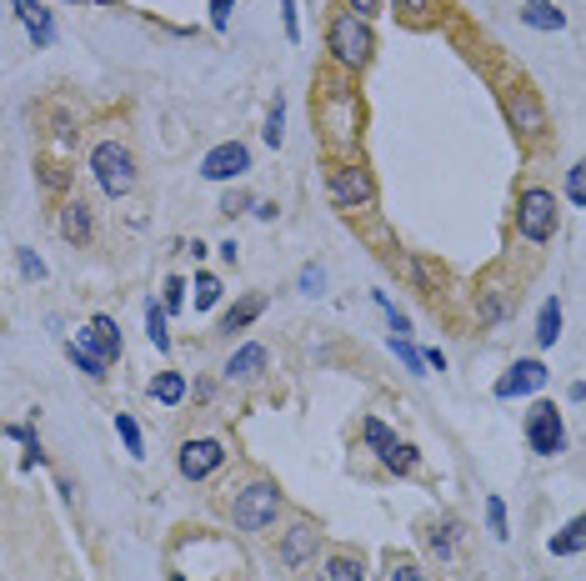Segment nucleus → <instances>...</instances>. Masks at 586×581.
Instances as JSON below:
<instances>
[{"instance_id":"f257e3e1","label":"nucleus","mask_w":586,"mask_h":581,"mask_svg":"<svg viewBox=\"0 0 586 581\" xmlns=\"http://www.w3.org/2000/svg\"><path fill=\"white\" fill-rule=\"evenodd\" d=\"M281 511H286V492L271 476H251V482L231 486L226 517H231V527L246 531V537H266V531L281 521Z\"/></svg>"},{"instance_id":"f03ea898","label":"nucleus","mask_w":586,"mask_h":581,"mask_svg":"<svg viewBox=\"0 0 586 581\" xmlns=\"http://www.w3.org/2000/svg\"><path fill=\"white\" fill-rule=\"evenodd\" d=\"M326 55H331V65H337V71L361 76V71L376 61V31H371L366 15H356V11H347V6H341V11L326 21Z\"/></svg>"},{"instance_id":"7ed1b4c3","label":"nucleus","mask_w":586,"mask_h":581,"mask_svg":"<svg viewBox=\"0 0 586 581\" xmlns=\"http://www.w3.org/2000/svg\"><path fill=\"white\" fill-rule=\"evenodd\" d=\"M516 236L526 246H552L556 231H562V211H556V191L546 186H521L516 191Z\"/></svg>"},{"instance_id":"20e7f679","label":"nucleus","mask_w":586,"mask_h":581,"mask_svg":"<svg viewBox=\"0 0 586 581\" xmlns=\"http://www.w3.org/2000/svg\"><path fill=\"white\" fill-rule=\"evenodd\" d=\"M326 201L347 215L371 211V205H376V176H371L361 161H351V156L347 161H331L326 166Z\"/></svg>"},{"instance_id":"39448f33","label":"nucleus","mask_w":586,"mask_h":581,"mask_svg":"<svg viewBox=\"0 0 586 581\" xmlns=\"http://www.w3.org/2000/svg\"><path fill=\"white\" fill-rule=\"evenodd\" d=\"M90 176H96V186L110 196V201H126L130 191H136V156H130L126 140H96L90 146Z\"/></svg>"},{"instance_id":"423d86ee","label":"nucleus","mask_w":586,"mask_h":581,"mask_svg":"<svg viewBox=\"0 0 586 581\" xmlns=\"http://www.w3.org/2000/svg\"><path fill=\"white\" fill-rule=\"evenodd\" d=\"M361 442H366V452L376 456V462L386 466L391 476H412L416 466H422V452H416L412 442H402V436H396V431H391L381 416L361 421Z\"/></svg>"},{"instance_id":"0eeeda50","label":"nucleus","mask_w":586,"mask_h":581,"mask_svg":"<svg viewBox=\"0 0 586 581\" xmlns=\"http://www.w3.org/2000/svg\"><path fill=\"white\" fill-rule=\"evenodd\" d=\"M226 442L221 436H185L181 452H175V472L181 482H211V476L226 466Z\"/></svg>"},{"instance_id":"6e6552de","label":"nucleus","mask_w":586,"mask_h":581,"mask_svg":"<svg viewBox=\"0 0 586 581\" xmlns=\"http://www.w3.org/2000/svg\"><path fill=\"white\" fill-rule=\"evenodd\" d=\"M507 120H511V130H516L521 140H546V130H552L542 96H536L526 81H516V86L507 91Z\"/></svg>"},{"instance_id":"1a4fd4ad","label":"nucleus","mask_w":586,"mask_h":581,"mask_svg":"<svg viewBox=\"0 0 586 581\" xmlns=\"http://www.w3.org/2000/svg\"><path fill=\"white\" fill-rule=\"evenodd\" d=\"M526 446L536 456H562L566 452V421L556 411V401H532L526 411Z\"/></svg>"},{"instance_id":"9d476101","label":"nucleus","mask_w":586,"mask_h":581,"mask_svg":"<svg viewBox=\"0 0 586 581\" xmlns=\"http://www.w3.org/2000/svg\"><path fill=\"white\" fill-rule=\"evenodd\" d=\"M316 551H321V527L306 517H296L291 527L276 537V561H281V571H306L316 567Z\"/></svg>"},{"instance_id":"9b49d317","label":"nucleus","mask_w":586,"mask_h":581,"mask_svg":"<svg viewBox=\"0 0 586 581\" xmlns=\"http://www.w3.org/2000/svg\"><path fill=\"white\" fill-rule=\"evenodd\" d=\"M251 171V146L246 140H221V146H211L206 156H201V181H241V176Z\"/></svg>"},{"instance_id":"f8f14e48","label":"nucleus","mask_w":586,"mask_h":581,"mask_svg":"<svg viewBox=\"0 0 586 581\" xmlns=\"http://www.w3.org/2000/svg\"><path fill=\"white\" fill-rule=\"evenodd\" d=\"M542 387H546V361H536V356H521V361H511V367L497 377L491 397H497V401H516V397H536Z\"/></svg>"},{"instance_id":"ddd939ff","label":"nucleus","mask_w":586,"mask_h":581,"mask_svg":"<svg viewBox=\"0 0 586 581\" xmlns=\"http://www.w3.org/2000/svg\"><path fill=\"white\" fill-rule=\"evenodd\" d=\"M271 371V351L260 341H246V346H236V351L226 356V367H221V377L231 381V387H256L260 377Z\"/></svg>"},{"instance_id":"4468645a","label":"nucleus","mask_w":586,"mask_h":581,"mask_svg":"<svg viewBox=\"0 0 586 581\" xmlns=\"http://www.w3.org/2000/svg\"><path fill=\"white\" fill-rule=\"evenodd\" d=\"M76 341L86 346V351H96L106 367H116L120 361V351H126V341H120V326H116V316H106V311H96L86 321V331H76Z\"/></svg>"},{"instance_id":"2eb2a0df","label":"nucleus","mask_w":586,"mask_h":581,"mask_svg":"<svg viewBox=\"0 0 586 581\" xmlns=\"http://www.w3.org/2000/svg\"><path fill=\"white\" fill-rule=\"evenodd\" d=\"M422 547L431 551L441 567H451V561L461 557V521H456V517H431L422 527Z\"/></svg>"},{"instance_id":"dca6fc26","label":"nucleus","mask_w":586,"mask_h":581,"mask_svg":"<svg viewBox=\"0 0 586 581\" xmlns=\"http://www.w3.org/2000/svg\"><path fill=\"white\" fill-rule=\"evenodd\" d=\"M61 236L71 241V246H90V241H96V221H90V205L81 201V196L61 205Z\"/></svg>"},{"instance_id":"f3484780","label":"nucleus","mask_w":586,"mask_h":581,"mask_svg":"<svg viewBox=\"0 0 586 581\" xmlns=\"http://www.w3.org/2000/svg\"><path fill=\"white\" fill-rule=\"evenodd\" d=\"M15 6V15H21V25L31 31V45L35 51H45V45L55 41V21H51V11H45L41 0H11Z\"/></svg>"},{"instance_id":"a211bd4d","label":"nucleus","mask_w":586,"mask_h":581,"mask_svg":"<svg viewBox=\"0 0 586 581\" xmlns=\"http://www.w3.org/2000/svg\"><path fill=\"white\" fill-rule=\"evenodd\" d=\"M521 25H526V31H566V11L562 6H556V0H526V6H521Z\"/></svg>"},{"instance_id":"6ab92c4d","label":"nucleus","mask_w":586,"mask_h":581,"mask_svg":"<svg viewBox=\"0 0 586 581\" xmlns=\"http://www.w3.org/2000/svg\"><path fill=\"white\" fill-rule=\"evenodd\" d=\"M316 581H366V561L356 551H331V557L316 567Z\"/></svg>"},{"instance_id":"aec40b11","label":"nucleus","mask_w":586,"mask_h":581,"mask_svg":"<svg viewBox=\"0 0 586 581\" xmlns=\"http://www.w3.org/2000/svg\"><path fill=\"white\" fill-rule=\"evenodd\" d=\"M260 311H266V296H260V290L241 296V302L231 306L226 316H221V336H236V331H246V326H256V321H260Z\"/></svg>"},{"instance_id":"412c9836","label":"nucleus","mask_w":586,"mask_h":581,"mask_svg":"<svg viewBox=\"0 0 586 581\" xmlns=\"http://www.w3.org/2000/svg\"><path fill=\"white\" fill-rule=\"evenodd\" d=\"M391 15L402 25H412V31H426L441 15V0H391Z\"/></svg>"},{"instance_id":"4be33fe9","label":"nucleus","mask_w":586,"mask_h":581,"mask_svg":"<svg viewBox=\"0 0 586 581\" xmlns=\"http://www.w3.org/2000/svg\"><path fill=\"white\" fill-rule=\"evenodd\" d=\"M146 391H151L156 406H181V401L191 397V381H185L181 371H156L151 387H146Z\"/></svg>"},{"instance_id":"5701e85b","label":"nucleus","mask_w":586,"mask_h":581,"mask_svg":"<svg viewBox=\"0 0 586 581\" xmlns=\"http://www.w3.org/2000/svg\"><path fill=\"white\" fill-rule=\"evenodd\" d=\"M546 551H552V557H582L586 551V511H576V517L546 541Z\"/></svg>"},{"instance_id":"b1692460","label":"nucleus","mask_w":586,"mask_h":581,"mask_svg":"<svg viewBox=\"0 0 586 581\" xmlns=\"http://www.w3.org/2000/svg\"><path fill=\"white\" fill-rule=\"evenodd\" d=\"M146 336H151V346H156L161 356H171V346H175V341H171V311H166L156 296L146 302Z\"/></svg>"},{"instance_id":"393cba45","label":"nucleus","mask_w":586,"mask_h":581,"mask_svg":"<svg viewBox=\"0 0 586 581\" xmlns=\"http://www.w3.org/2000/svg\"><path fill=\"white\" fill-rule=\"evenodd\" d=\"M556 341H562V302H556V296H546L542 311H536V346H542V351H552Z\"/></svg>"},{"instance_id":"a878e982","label":"nucleus","mask_w":586,"mask_h":581,"mask_svg":"<svg viewBox=\"0 0 586 581\" xmlns=\"http://www.w3.org/2000/svg\"><path fill=\"white\" fill-rule=\"evenodd\" d=\"M6 442H15V446H25V472H35V466H45V446H41V436H35V426H21V421H11L6 426Z\"/></svg>"},{"instance_id":"bb28decb","label":"nucleus","mask_w":586,"mask_h":581,"mask_svg":"<svg viewBox=\"0 0 586 581\" xmlns=\"http://www.w3.org/2000/svg\"><path fill=\"white\" fill-rule=\"evenodd\" d=\"M195 311H211V306H221V296H226V286H221V276H211V271H195Z\"/></svg>"},{"instance_id":"cd10ccee","label":"nucleus","mask_w":586,"mask_h":581,"mask_svg":"<svg viewBox=\"0 0 586 581\" xmlns=\"http://www.w3.org/2000/svg\"><path fill=\"white\" fill-rule=\"evenodd\" d=\"M386 581H431V571H426L416 557H406V551H402V557L391 551V557H386Z\"/></svg>"},{"instance_id":"c85d7f7f","label":"nucleus","mask_w":586,"mask_h":581,"mask_svg":"<svg viewBox=\"0 0 586 581\" xmlns=\"http://www.w3.org/2000/svg\"><path fill=\"white\" fill-rule=\"evenodd\" d=\"M65 356H71V361H76V371H86L90 381H106V377H110V367H106V361H100L96 351H86L81 341H65Z\"/></svg>"},{"instance_id":"c756f323","label":"nucleus","mask_w":586,"mask_h":581,"mask_svg":"<svg viewBox=\"0 0 586 581\" xmlns=\"http://www.w3.org/2000/svg\"><path fill=\"white\" fill-rule=\"evenodd\" d=\"M260 140L271 146V151H281V140H286V96L271 101V110H266V130H260Z\"/></svg>"},{"instance_id":"7c9ffc66","label":"nucleus","mask_w":586,"mask_h":581,"mask_svg":"<svg viewBox=\"0 0 586 581\" xmlns=\"http://www.w3.org/2000/svg\"><path fill=\"white\" fill-rule=\"evenodd\" d=\"M391 356H396V361H402L406 371H416V377H426V351H416L412 346V336H391Z\"/></svg>"},{"instance_id":"2f4dec72","label":"nucleus","mask_w":586,"mask_h":581,"mask_svg":"<svg viewBox=\"0 0 586 581\" xmlns=\"http://www.w3.org/2000/svg\"><path fill=\"white\" fill-rule=\"evenodd\" d=\"M116 436H120V446H126V452L141 462V456H146V436H141V426H136V416L116 411Z\"/></svg>"},{"instance_id":"473e14b6","label":"nucleus","mask_w":586,"mask_h":581,"mask_svg":"<svg viewBox=\"0 0 586 581\" xmlns=\"http://www.w3.org/2000/svg\"><path fill=\"white\" fill-rule=\"evenodd\" d=\"M185 290H191V286H185L181 276H166V281H161V306H166L171 316H181V311H185V302H191Z\"/></svg>"},{"instance_id":"72a5a7b5","label":"nucleus","mask_w":586,"mask_h":581,"mask_svg":"<svg viewBox=\"0 0 586 581\" xmlns=\"http://www.w3.org/2000/svg\"><path fill=\"white\" fill-rule=\"evenodd\" d=\"M487 531L497 541H507L511 537V521H507V501L501 496H487Z\"/></svg>"},{"instance_id":"f704fd0d","label":"nucleus","mask_w":586,"mask_h":581,"mask_svg":"<svg viewBox=\"0 0 586 581\" xmlns=\"http://www.w3.org/2000/svg\"><path fill=\"white\" fill-rule=\"evenodd\" d=\"M562 191H566V201H572V205H586V156H582V161H572Z\"/></svg>"},{"instance_id":"c9c22d12","label":"nucleus","mask_w":586,"mask_h":581,"mask_svg":"<svg viewBox=\"0 0 586 581\" xmlns=\"http://www.w3.org/2000/svg\"><path fill=\"white\" fill-rule=\"evenodd\" d=\"M477 316L487 326H497L501 316H507V302H501V290H481V306H477Z\"/></svg>"},{"instance_id":"e433bc0d","label":"nucleus","mask_w":586,"mask_h":581,"mask_svg":"<svg viewBox=\"0 0 586 581\" xmlns=\"http://www.w3.org/2000/svg\"><path fill=\"white\" fill-rule=\"evenodd\" d=\"M296 286H301V296H321L326 271L316 266V261H306V266H301V276H296Z\"/></svg>"},{"instance_id":"4c0bfd02","label":"nucleus","mask_w":586,"mask_h":581,"mask_svg":"<svg viewBox=\"0 0 586 581\" xmlns=\"http://www.w3.org/2000/svg\"><path fill=\"white\" fill-rule=\"evenodd\" d=\"M35 171H41V186H45V191H55V196H61L65 186H71V176H65V166H55V161H41V166H35Z\"/></svg>"},{"instance_id":"58836bf2","label":"nucleus","mask_w":586,"mask_h":581,"mask_svg":"<svg viewBox=\"0 0 586 581\" xmlns=\"http://www.w3.org/2000/svg\"><path fill=\"white\" fill-rule=\"evenodd\" d=\"M241 211H256L251 191H226V196H221V215H241Z\"/></svg>"},{"instance_id":"ea45409f","label":"nucleus","mask_w":586,"mask_h":581,"mask_svg":"<svg viewBox=\"0 0 586 581\" xmlns=\"http://www.w3.org/2000/svg\"><path fill=\"white\" fill-rule=\"evenodd\" d=\"M281 21H286V41H301V11H296V0H281Z\"/></svg>"},{"instance_id":"a19ab883","label":"nucleus","mask_w":586,"mask_h":581,"mask_svg":"<svg viewBox=\"0 0 586 581\" xmlns=\"http://www.w3.org/2000/svg\"><path fill=\"white\" fill-rule=\"evenodd\" d=\"M15 256H21V271H25V276H31V281H45V261L41 256H35V251H15Z\"/></svg>"},{"instance_id":"79ce46f5","label":"nucleus","mask_w":586,"mask_h":581,"mask_svg":"<svg viewBox=\"0 0 586 581\" xmlns=\"http://www.w3.org/2000/svg\"><path fill=\"white\" fill-rule=\"evenodd\" d=\"M231 11H236V0H211V25H216V31H226Z\"/></svg>"},{"instance_id":"37998d69","label":"nucleus","mask_w":586,"mask_h":581,"mask_svg":"<svg viewBox=\"0 0 586 581\" xmlns=\"http://www.w3.org/2000/svg\"><path fill=\"white\" fill-rule=\"evenodd\" d=\"M341 6H347V11H356V15H381V6H386V0H341Z\"/></svg>"},{"instance_id":"c03bdc74","label":"nucleus","mask_w":586,"mask_h":581,"mask_svg":"<svg viewBox=\"0 0 586 581\" xmlns=\"http://www.w3.org/2000/svg\"><path fill=\"white\" fill-rule=\"evenodd\" d=\"M426 367H431V371H446V351H436V346H426Z\"/></svg>"},{"instance_id":"a18cd8bd","label":"nucleus","mask_w":586,"mask_h":581,"mask_svg":"<svg viewBox=\"0 0 586 581\" xmlns=\"http://www.w3.org/2000/svg\"><path fill=\"white\" fill-rule=\"evenodd\" d=\"M256 221H276V201H256Z\"/></svg>"},{"instance_id":"49530a36","label":"nucleus","mask_w":586,"mask_h":581,"mask_svg":"<svg viewBox=\"0 0 586 581\" xmlns=\"http://www.w3.org/2000/svg\"><path fill=\"white\" fill-rule=\"evenodd\" d=\"M216 251H221V261H231V266H236V251H241V246H236V241H221V246H216Z\"/></svg>"},{"instance_id":"de8ad7c7","label":"nucleus","mask_w":586,"mask_h":581,"mask_svg":"<svg viewBox=\"0 0 586 581\" xmlns=\"http://www.w3.org/2000/svg\"><path fill=\"white\" fill-rule=\"evenodd\" d=\"M166 581H206V577H191V571H181V567H171V571H166Z\"/></svg>"},{"instance_id":"09e8293b","label":"nucleus","mask_w":586,"mask_h":581,"mask_svg":"<svg viewBox=\"0 0 586 581\" xmlns=\"http://www.w3.org/2000/svg\"><path fill=\"white\" fill-rule=\"evenodd\" d=\"M90 6H110V0H90Z\"/></svg>"}]
</instances>
